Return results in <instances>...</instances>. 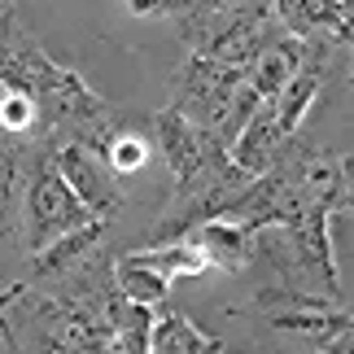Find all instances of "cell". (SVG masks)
<instances>
[{
	"label": "cell",
	"mask_w": 354,
	"mask_h": 354,
	"mask_svg": "<svg viewBox=\"0 0 354 354\" xmlns=\"http://www.w3.org/2000/svg\"><path fill=\"white\" fill-rule=\"evenodd\" d=\"M0 342L9 350H105L110 346V319L92 315L71 297L18 280L0 289Z\"/></svg>",
	"instance_id": "obj_1"
},
{
	"label": "cell",
	"mask_w": 354,
	"mask_h": 354,
	"mask_svg": "<svg viewBox=\"0 0 354 354\" xmlns=\"http://www.w3.org/2000/svg\"><path fill=\"white\" fill-rule=\"evenodd\" d=\"M328 219H333L328 206H302L293 219L258 227L254 254H263L293 289H310L333 297V302H346L342 280H337V258L328 245Z\"/></svg>",
	"instance_id": "obj_2"
},
{
	"label": "cell",
	"mask_w": 354,
	"mask_h": 354,
	"mask_svg": "<svg viewBox=\"0 0 354 354\" xmlns=\"http://www.w3.org/2000/svg\"><path fill=\"white\" fill-rule=\"evenodd\" d=\"M53 136H35L22 140V245L26 250H44L48 241H57L75 227L92 223V210L75 197V188L62 180L57 158H53Z\"/></svg>",
	"instance_id": "obj_3"
},
{
	"label": "cell",
	"mask_w": 354,
	"mask_h": 354,
	"mask_svg": "<svg viewBox=\"0 0 354 354\" xmlns=\"http://www.w3.org/2000/svg\"><path fill=\"white\" fill-rule=\"evenodd\" d=\"M241 79H245L241 66H223V62H214V57L188 53V62L171 79V110H180L188 122L214 131L223 122L227 105H232Z\"/></svg>",
	"instance_id": "obj_4"
},
{
	"label": "cell",
	"mask_w": 354,
	"mask_h": 354,
	"mask_svg": "<svg viewBox=\"0 0 354 354\" xmlns=\"http://www.w3.org/2000/svg\"><path fill=\"white\" fill-rule=\"evenodd\" d=\"M53 145H57V149H53V158H57L62 180L71 184L75 197L92 210V219L110 223L114 214L127 206V201H122V188H118V175L110 171V162H105L97 149L75 145V140H53Z\"/></svg>",
	"instance_id": "obj_5"
},
{
	"label": "cell",
	"mask_w": 354,
	"mask_h": 354,
	"mask_svg": "<svg viewBox=\"0 0 354 354\" xmlns=\"http://www.w3.org/2000/svg\"><path fill=\"white\" fill-rule=\"evenodd\" d=\"M57 75H62V66L39 48V39L13 18V5H9L0 13V84L39 101Z\"/></svg>",
	"instance_id": "obj_6"
},
{
	"label": "cell",
	"mask_w": 354,
	"mask_h": 354,
	"mask_svg": "<svg viewBox=\"0 0 354 354\" xmlns=\"http://www.w3.org/2000/svg\"><path fill=\"white\" fill-rule=\"evenodd\" d=\"M280 26L297 39H328V44H350V0H271Z\"/></svg>",
	"instance_id": "obj_7"
},
{
	"label": "cell",
	"mask_w": 354,
	"mask_h": 354,
	"mask_svg": "<svg viewBox=\"0 0 354 354\" xmlns=\"http://www.w3.org/2000/svg\"><path fill=\"white\" fill-rule=\"evenodd\" d=\"M153 140H158V149H162V158H167L175 180H188V175L206 162V153L214 149V131L188 122L180 110L167 105V110L153 114Z\"/></svg>",
	"instance_id": "obj_8"
},
{
	"label": "cell",
	"mask_w": 354,
	"mask_h": 354,
	"mask_svg": "<svg viewBox=\"0 0 354 354\" xmlns=\"http://www.w3.org/2000/svg\"><path fill=\"white\" fill-rule=\"evenodd\" d=\"M105 227H110L105 219H92V223H84V227H75V232L48 241L44 250H35V254H31V284H39V289L62 284L88 254H97L101 245H105Z\"/></svg>",
	"instance_id": "obj_9"
},
{
	"label": "cell",
	"mask_w": 354,
	"mask_h": 354,
	"mask_svg": "<svg viewBox=\"0 0 354 354\" xmlns=\"http://www.w3.org/2000/svg\"><path fill=\"white\" fill-rule=\"evenodd\" d=\"M193 245L201 254H206V263L210 267H219V271H245L254 263V232L250 227H241V223H232V219H206V223H197L193 232Z\"/></svg>",
	"instance_id": "obj_10"
},
{
	"label": "cell",
	"mask_w": 354,
	"mask_h": 354,
	"mask_svg": "<svg viewBox=\"0 0 354 354\" xmlns=\"http://www.w3.org/2000/svg\"><path fill=\"white\" fill-rule=\"evenodd\" d=\"M302 53H306V39H297V35H289V31L271 35L267 44L254 53V62L245 66L250 88H254L263 101H271V97L284 88V79H289L297 66H302Z\"/></svg>",
	"instance_id": "obj_11"
},
{
	"label": "cell",
	"mask_w": 354,
	"mask_h": 354,
	"mask_svg": "<svg viewBox=\"0 0 354 354\" xmlns=\"http://www.w3.org/2000/svg\"><path fill=\"white\" fill-rule=\"evenodd\" d=\"M280 140H284V131H280V122H276V101H258L250 122L241 127V136L232 140L227 153H232V162H236L241 171L263 175L271 167V158H276Z\"/></svg>",
	"instance_id": "obj_12"
},
{
	"label": "cell",
	"mask_w": 354,
	"mask_h": 354,
	"mask_svg": "<svg viewBox=\"0 0 354 354\" xmlns=\"http://www.w3.org/2000/svg\"><path fill=\"white\" fill-rule=\"evenodd\" d=\"M149 350L153 354H210V350H223V342L201 333L180 310L162 306V310H153V324H149Z\"/></svg>",
	"instance_id": "obj_13"
},
{
	"label": "cell",
	"mask_w": 354,
	"mask_h": 354,
	"mask_svg": "<svg viewBox=\"0 0 354 354\" xmlns=\"http://www.w3.org/2000/svg\"><path fill=\"white\" fill-rule=\"evenodd\" d=\"M127 258H136V263H145V267H153L162 280H193V276H201V271H210L206 254L193 245V236H175V241L149 245V250H136V254H127Z\"/></svg>",
	"instance_id": "obj_14"
},
{
	"label": "cell",
	"mask_w": 354,
	"mask_h": 354,
	"mask_svg": "<svg viewBox=\"0 0 354 354\" xmlns=\"http://www.w3.org/2000/svg\"><path fill=\"white\" fill-rule=\"evenodd\" d=\"M149 324H153V306L131 302V297L118 293L110 302V346L105 350H118V354L149 350Z\"/></svg>",
	"instance_id": "obj_15"
},
{
	"label": "cell",
	"mask_w": 354,
	"mask_h": 354,
	"mask_svg": "<svg viewBox=\"0 0 354 354\" xmlns=\"http://www.w3.org/2000/svg\"><path fill=\"white\" fill-rule=\"evenodd\" d=\"M114 284H118L122 297L145 302V306H162V302H167V289H171V280H162L153 267L136 263V258H127V254L114 258Z\"/></svg>",
	"instance_id": "obj_16"
},
{
	"label": "cell",
	"mask_w": 354,
	"mask_h": 354,
	"mask_svg": "<svg viewBox=\"0 0 354 354\" xmlns=\"http://www.w3.org/2000/svg\"><path fill=\"white\" fill-rule=\"evenodd\" d=\"M18 184H22V140H0V236L13 232Z\"/></svg>",
	"instance_id": "obj_17"
},
{
	"label": "cell",
	"mask_w": 354,
	"mask_h": 354,
	"mask_svg": "<svg viewBox=\"0 0 354 354\" xmlns=\"http://www.w3.org/2000/svg\"><path fill=\"white\" fill-rule=\"evenodd\" d=\"M0 131L9 140H35V136H44L39 131V110L26 92L5 88V97H0Z\"/></svg>",
	"instance_id": "obj_18"
},
{
	"label": "cell",
	"mask_w": 354,
	"mask_h": 354,
	"mask_svg": "<svg viewBox=\"0 0 354 354\" xmlns=\"http://www.w3.org/2000/svg\"><path fill=\"white\" fill-rule=\"evenodd\" d=\"M105 162H110V171H114V175H131V171H140L145 162H149V140H145L140 131L118 127V131H114V140L105 145Z\"/></svg>",
	"instance_id": "obj_19"
},
{
	"label": "cell",
	"mask_w": 354,
	"mask_h": 354,
	"mask_svg": "<svg viewBox=\"0 0 354 354\" xmlns=\"http://www.w3.org/2000/svg\"><path fill=\"white\" fill-rule=\"evenodd\" d=\"M136 18H175L184 9V0H122Z\"/></svg>",
	"instance_id": "obj_20"
}]
</instances>
